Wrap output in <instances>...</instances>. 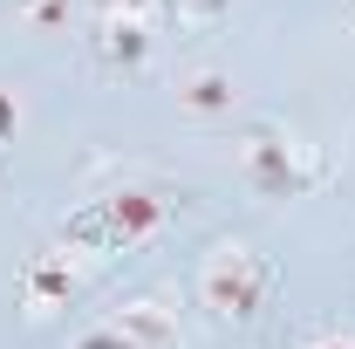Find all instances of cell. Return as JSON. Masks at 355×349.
Returning a JSON list of instances; mask_svg holds the SVG:
<instances>
[{"label": "cell", "mask_w": 355, "mask_h": 349, "mask_svg": "<svg viewBox=\"0 0 355 349\" xmlns=\"http://www.w3.org/2000/svg\"><path fill=\"white\" fill-rule=\"evenodd\" d=\"M164 219H171V199H164V192H144V185L110 192V199H96L89 213H76L69 226H62V254H76V261L130 254V247H144V240L164 226Z\"/></svg>", "instance_id": "1"}, {"label": "cell", "mask_w": 355, "mask_h": 349, "mask_svg": "<svg viewBox=\"0 0 355 349\" xmlns=\"http://www.w3.org/2000/svg\"><path fill=\"white\" fill-rule=\"evenodd\" d=\"M273 288H280L273 261H266L260 247H246V240L212 247V254H205V267H198V302L212 308V322H225V329L260 322L266 302H273Z\"/></svg>", "instance_id": "2"}, {"label": "cell", "mask_w": 355, "mask_h": 349, "mask_svg": "<svg viewBox=\"0 0 355 349\" xmlns=\"http://www.w3.org/2000/svg\"><path fill=\"white\" fill-rule=\"evenodd\" d=\"M239 172H246V185L260 199H301V192H314L328 178V158L287 131H253L246 151H239Z\"/></svg>", "instance_id": "3"}, {"label": "cell", "mask_w": 355, "mask_h": 349, "mask_svg": "<svg viewBox=\"0 0 355 349\" xmlns=\"http://www.w3.org/2000/svg\"><path fill=\"white\" fill-rule=\"evenodd\" d=\"M76 288H83V261L62 254V247H42L35 261L21 267V308H28V315H55V308H69V302H76Z\"/></svg>", "instance_id": "4"}, {"label": "cell", "mask_w": 355, "mask_h": 349, "mask_svg": "<svg viewBox=\"0 0 355 349\" xmlns=\"http://www.w3.org/2000/svg\"><path fill=\"white\" fill-rule=\"evenodd\" d=\"M103 322H116L137 349H184V329H178V308H164L157 295H130V302H116Z\"/></svg>", "instance_id": "5"}, {"label": "cell", "mask_w": 355, "mask_h": 349, "mask_svg": "<svg viewBox=\"0 0 355 349\" xmlns=\"http://www.w3.org/2000/svg\"><path fill=\"white\" fill-rule=\"evenodd\" d=\"M96 62L103 69H144V55H150V21H96Z\"/></svg>", "instance_id": "6"}, {"label": "cell", "mask_w": 355, "mask_h": 349, "mask_svg": "<svg viewBox=\"0 0 355 349\" xmlns=\"http://www.w3.org/2000/svg\"><path fill=\"white\" fill-rule=\"evenodd\" d=\"M178 103H184L191 117H225V110L239 103V89H232V76H225V69H198V76H184Z\"/></svg>", "instance_id": "7"}, {"label": "cell", "mask_w": 355, "mask_h": 349, "mask_svg": "<svg viewBox=\"0 0 355 349\" xmlns=\"http://www.w3.org/2000/svg\"><path fill=\"white\" fill-rule=\"evenodd\" d=\"M14 14L35 28V35H62L76 21V0H14Z\"/></svg>", "instance_id": "8"}, {"label": "cell", "mask_w": 355, "mask_h": 349, "mask_svg": "<svg viewBox=\"0 0 355 349\" xmlns=\"http://www.w3.org/2000/svg\"><path fill=\"white\" fill-rule=\"evenodd\" d=\"M69 349H137V343L123 336V329H116V322H89V329H83V336H76Z\"/></svg>", "instance_id": "9"}, {"label": "cell", "mask_w": 355, "mask_h": 349, "mask_svg": "<svg viewBox=\"0 0 355 349\" xmlns=\"http://www.w3.org/2000/svg\"><path fill=\"white\" fill-rule=\"evenodd\" d=\"M157 0H96V21H150Z\"/></svg>", "instance_id": "10"}, {"label": "cell", "mask_w": 355, "mask_h": 349, "mask_svg": "<svg viewBox=\"0 0 355 349\" xmlns=\"http://www.w3.org/2000/svg\"><path fill=\"white\" fill-rule=\"evenodd\" d=\"M219 7H232V0H178V14H191V21H212Z\"/></svg>", "instance_id": "11"}, {"label": "cell", "mask_w": 355, "mask_h": 349, "mask_svg": "<svg viewBox=\"0 0 355 349\" xmlns=\"http://www.w3.org/2000/svg\"><path fill=\"white\" fill-rule=\"evenodd\" d=\"M14 124H21V110H14V96L0 89V137H14Z\"/></svg>", "instance_id": "12"}, {"label": "cell", "mask_w": 355, "mask_h": 349, "mask_svg": "<svg viewBox=\"0 0 355 349\" xmlns=\"http://www.w3.org/2000/svg\"><path fill=\"white\" fill-rule=\"evenodd\" d=\"M301 349H355V336H342V329H335V336H314V343H301Z\"/></svg>", "instance_id": "13"}, {"label": "cell", "mask_w": 355, "mask_h": 349, "mask_svg": "<svg viewBox=\"0 0 355 349\" xmlns=\"http://www.w3.org/2000/svg\"><path fill=\"white\" fill-rule=\"evenodd\" d=\"M349 21H355V0H349Z\"/></svg>", "instance_id": "14"}]
</instances>
